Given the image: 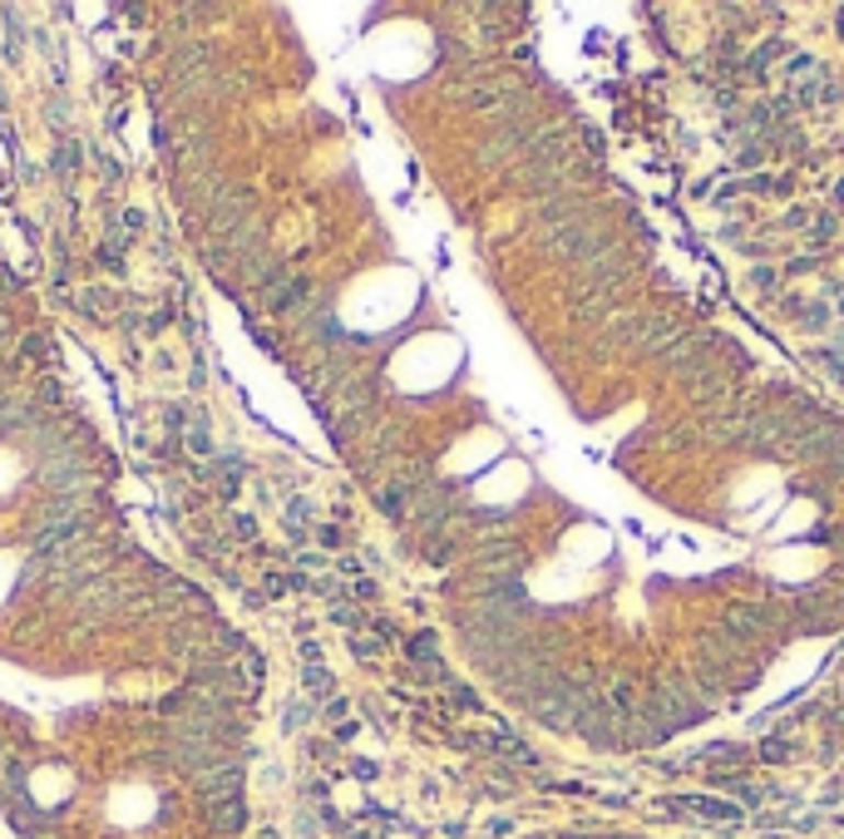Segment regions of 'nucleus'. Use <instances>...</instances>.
<instances>
[{
    "instance_id": "obj_1",
    "label": "nucleus",
    "mask_w": 844,
    "mask_h": 839,
    "mask_svg": "<svg viewBox=\"0 0 844 839\" xmlns=\"http://www.w3.org/2000/svg\"><path fill=\"white\" fill-rule=\"evenodd\" d=\"M538 839H627V835H583L578 829V835H538Z\"/></svg>"
},
{
    "instance_id": "obj_2",
    "label": "nucleus",
    "mask_w": 844,
    "mask_h": 839,
    "mask_svg": "<svg viewBox=\"0 0 844 839\" xmlns=\"http://www.w3.org/2000/svg\"><path fill=\"white\" fill-rule=\"evenodd\" d=\"M5 572H11V563H5V558H0V588H5Z\"/></svg>"
},
{
    "instance_id": "obj_3",
    "label": "nucleus",
    "mask_w": 844,
    "mask_h": 839,
    "mask_svg": "<svg viewBox=\"0 0 844 839\" xmlns=\"http://www.w3.org/2000/svg\"><path fill=\"white\" fill-rule=\"evenodd\" d=\"M0 484H5V464H0Z\"/></svg>"
}]
</instances>
